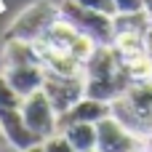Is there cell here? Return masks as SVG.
Here are the masks:
<instances>
[{
  "mask_svg": "<svg viewBox=\"0 0 152 152\" xmlns=\"http://www.w3.org/2000/svg\"><path fill=\"white\" fill-rule=\"evenodd\" d=\"M136 152H147V150H136Z\"/></svg>",
  "mask_w": 152,
  "mask_h": 152,
  "instance_id": "cb8c5ba5",
  "label": "cell"
},
{
  "mask_svg": "<svg viewBox=\"0 0 152 152\" xmlns=\"http://www.w3.org/2000/svg\"><path fill=\"white\" fill-rule=\"evenodd\" d=\"M0 128H3L5 144L13 147L16 152H21V150H27V147H32V144L40 142V139L27 128V123H24L19 107H0Z\"/></svg>",
  "mask_w": 152,
  "mask_h": 152,
  "instance_id": "8992f818",
  "label": "cell"
},
{
  "mask_svg": "<svg viewBox=\"0 0 152 152\" xmlns=\"http://www.w3.org/2000/svg\"><path fill=\"white\" fill-rule=\"evenodd\" d=\"M142 13H144V16L152 21V0H144V8H142Z\"/></svg>",
  "mask_w": 152,
  "mask_h": 152,
  "instance_id": "d6986e66",
  "label": "cell"
},
{
  "mask_svg": "<svg viewBox=\"0 0 152 152\" xmlns=\"http://www.w3.org/2000/svg\"><path fill=\"white\" fill-rule=\"evenodd\" d=\"M35 45H37L40 64H43L45 75H56V77H86V67H83L80 61H75L67 51L51 48V45H45L43 40H37Z\"/></svg>",
  "mask_w": 152,
  "mask_h": 152,
  "instance_id": "52a82bcc",
  "label": "cell"
},
{
  "mask_svg": "<svg viewBox=\"0 0 152 152\" xmlns=\"http://www.w3.org/2000/svg\"><path fill=\"white\" fill-rule=\"evenodd\" d=\"M118 5V16H142L144 0H115Z\"/></svg>",
  "mask_w": 152,
  "mask_h": 152,
  "instance_id": "e0dca14e",
  "label": "cell"
},
{
  "mask_svg": "<svg viewBox=\"0 0 152 152\" xmlns=\"http://www.w3.org/2000/svg\"><path fill=\"white\" fill-rule=\"evenodd\" d=\"M59 3L53 0H35L32 5L21 8L11 24L3 32V40H24V43H37L45 37L48 27L59 19Z\"/></svg>",
  "mask_w": 152,
  "mask_h": 152,
  "instance_id": "6da1fadb",
  "label": "cell"
},
{
  "mask_svg": "<svg viewBox=\"0 0 152 152\" xmlns=\"http://www.w3.org/2000/svg\"><path fill=\"white\" fill-rule=\"evenodd\" d=\"M144 150H147V152H152V136L147 139V147H144Z\"/></svg>",
  "mask_w": 152,
  "mask_h": 152,
  "instance_id": "7402d4cb",
  "label": "cell"
},
{
  "mask_svg": "<svg viewBox=\"0 0 152 152\" xmlns=\"http://www.w3.org/2000/svg\"><path fill=\"white\" fill-rule=\"evenodd\" d=\"M21 152H43V142H37V144H32V147H27V150Z\"/></svg>",
  "mask_w": 152,
  "mask_h": 152,
  "instance_id": "ffe728a7",
  "label": "cell"
},
{
  "mask_svg": "<svg viewBox=\"0 0 152 152\" xmlns=\"http://www.w3.org/2000/svg\"><path fill=\"white\" fill-rule=\"evenodd\" d=\"M112 115V104L107 102H99V99H91V96H83L80 102H75L67 112L59 115V128L69 126V123H99L104 118Z\"/></svg>",
  "mask_w": 152,
  "mask_h": 152,
  "instance_id": "ba28073f",
  "label": "cell"
},
{
  "mask_svg": "<svg viewBox=\"0 0 152 152\" xmlns=\"http://www.w3.org/2000/svg\"><path fill=\"white\" fill-rule=\"evenodd\" d=\"M43 91L51 99L53 110L61 115L67 112L75 102H80L86 96V77H56V75H45L43 80Z\"/></svg>",
  "mask_w": 152,
  "mask_h": 152,
  "instance_id": "5b68a950",
  "label": "cell"
},
{
  "mask_svg": "<svg viewBox=\"0 0 152 152\" xmlns=\"http://www.w3.org/2000/svg\"><path fill=\"white\" fill-rule=\"evenodd\" d=\"M88 152H99V150H88Z\"/></svg>",
  "mask_w": 152,
  "mask_h": 152,
  "instance_id": "603a6c76",
  "label": "cell"
},
{
  "mask_svg": "<svg viewBox=\"0 0 152 152\" xmlns=\"http://www.w3.org/2000/svg\"><path fill=\"white\" fill-rule=\"evenodd\" d=\"M3 67H24V64H40V53L35 43L24 40H3ZM43 67V64H40Z\"/></svg>",
  "mask_w": 152,
  "mask_h": 152,
  "instance_id": "8fae6325",
  "label": "cell"
},
{
  "mask_svg": "<svg viewBox=\"0 0 152 152\" xmlns=\"http://www.w3.org/2000/svg\"><path fill=\"white\" fill-rule=\"evenodd\" d=\"M59 13L61 19L72 21L80 32H86L88 37H94L99 45H110L115 32H118V21L115 16H107V13H99V11H91V8H83L72 0H61L59 3Z\"/></svg>",
  "mask_w": 152,
  "mask_h": 152,
  "instance_id": "7a4b0ae2",
  "label": "cell"
},
{
  "mask_svg": "<svg viewBox=\"0 0 152 152\" xmlns=\"http://www.w3.org/2000/svg\"><path fill=\"white\" fill-rule=\"evenodd\" d=\"M3 75L8 77L11 88L19 94V99L43 91V80H45V69L40 64H24V67H3Z\"/></svg>",
  "mask_w": 152,
  "mask_h": 152,
  "instance_id": "9c48e42d",
  "label": "cell"
},
{
  "mask_svg": "<svg viewBox=\"0 0 152 152\" xmlns=\"http://www.w3.org/2000/svg\"><path fill=\"white\" fill-rule=\"evenodd\" d=\"M83 8H91V11H99V13H107V16H118V5L115 0H72Z\"/></svg>",
  "mask_w": 152,
  "mask_h": 152,
  "instance_id": "2e32d148",
  "label": "cell"
},
{
  "mask_svg": "<svg viewBox=\"0 0 152 152\" xmlns=\"http://www.w3.org/2000/svg\"><path fill=\"white\" fill-rule=\"evenodd\" d=\"M59 131L67 136V142H69L77 152L96 150L99 136H96V126H94V123H69V126H64V128H59Z\"/></svg>",
  "mask_w": 152,
  "mask_h": 152,
  "instance_id": "7c38bea8",
  "label": "cell"
},
{
  "mask_svg": "<svg viewBox=\"0 0 152 152\" xmlns=\"http://www.w3.org/2000/svg\"><path fill=\"white\" fill-rule=\"evenodd\" d=\"M43 152H77V150H75V147L67 142V136L59 131V134L43 139Z\"/></svg>",
  "mask_w": 152,
  "mask_h": 152,
  "instance_id": "9a60e30c",
  "label": "cell"
},
{
  "mask_svg": "<svg viewBox=\"0 0 152 152\" xmlns=\"http://www.w3.org/2000/svg\"><path fill=\"white\" fill-rule=\"evenodd\" d=\"M118 72H123V61L118 59V53L110 45H102L94 53V59L86 64V80H104Z\"/></svg>",
  "mask_w": 152,
  "mask_h": 152,
  "instance_id": "30bf717a",
  "label": "cell"
},
{
  "mask_svg": "<svg viewBox=\"0 0 152 152\" xmlns=\"http://www.w3.org/2000/svg\"><path fill=\"white\" fill-rule=\"evenodd\" d=\"M142 45H144V53L152 56V21L147 19L144 27H142Z\"/></svg>",
  "mask_w": 152,
  "mask_h": 152,
  "instance_id": "ac0fdd59",
  "label": "cell"
},
{
  "mask_svg": "<svg viewBox=\"0 0 152 152\" xmlns=\"http://www.w3.org/2000/svg\"><path fill=\"white\" fill-rule=\"evenodd\" d=\"M123 72H126V77H128L131 86L152 83V56L142 51V53L126 59V61H123Z\"/></svg>",
  "mask_w": 152,
  "mask_h": 152,
  "instance_id": "4fadbf2b",
  "label": "cell"
},
{
  "mask_svg": "<svg viewBox=\"0 0 152 152\" xmlns=\"http://www.w3.org/2000/svg\"><path fill=\"white\" fill-rule=\"evenodd\" d=\"M19 110H21V118H24L27 128L40 142L53 136V134H59V112L53 110V104L45 96V91H35V94L24 96Z\"/></svg>",
  "mask_w": 152,
  "mask_h": 152,
  "instance_id": "3957f363",
  "label": "cell"
},
{
  "mask_svg": "<svg viewBox=\"0 0 152 152\" xmlns=\"http://www.w3.org/2000/svg\"><path fill=\"white\" fill-rule=\"evenodd\" d=\"M8 144H5V136H3V128H0V150H5Z\"/></svg>",
  "mask_w": 152,
  "mask_h": 152,
  "instance_id": "44dd1931",
  "label": "cell"
},
{
  "mask_svg": "<svg viewBox=\"0 0 152 152\" xmlns=\"http://www.w3.org/2000/svg\"><path fill=\"white\" fill-rule=\"evenodd\" d=\"M19 104H21L19 94L11 88L8 77H5V75H3V69H0V107H19Z\"/></svg>",
  "mask_w": 152,
  "mask_h": 152,
  "instance_id": "5bb4252c",
  "label": "cell"
},
{
  "mask_svg": "<svg viewBox=\"0 0 152 152\" xmlns=\"http://www.w3.org/2000/svg\"><path fill=\"white\" fill-rule=\"evenodd\" d=\"M96 150L99 152H136V150H144L142 147V136H136L131 128H126L115 115L104 118L96 123Z\"/></svg>",
  "mask_w": 152,
  "mask_h": 152,
  "instance_id": "277c9868",
  "label": "cell"
}]
</instances>
